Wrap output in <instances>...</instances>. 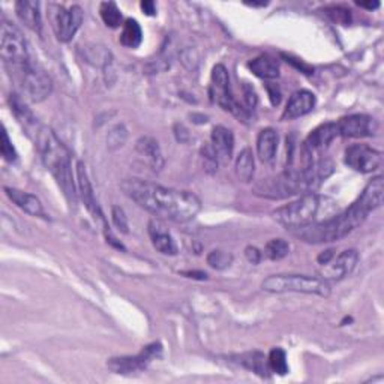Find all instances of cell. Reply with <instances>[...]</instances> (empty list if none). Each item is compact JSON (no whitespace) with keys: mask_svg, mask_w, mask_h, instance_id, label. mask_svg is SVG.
I'll return each mask as SVG.
<instances>
[{"mask_svg":"<svg viewBox=\"0 0 384 384\" xmlns=\"http://www.w3.org/2000/svg\"><path fill=\"white\" fill-rule=\"evenodd\" d=\"M11 75H14L17 85L21 90V95L32 102H41L50 97L53 90V81L44 69L29 61L25 65L6 66Z\"/></svg>","mask_w":384,"mask_h":384,"instance_id":"obj_7","label":"cell"},{"mask_svg":"<svg viewBox=\"0 0 384 384\" xmlns=\"http://www.w3.org/2000/svg\"><path fill=\"white\" fill-rule=\"evenodd\" d=\"M9 106H11V110H13V113L16 114V118L18 119L20 123L26 125V126H32L37 123V119H35L33 113L27 109V106L25 104V101L21 99L20 95H11L9 98Z\"/></svg>","mask_w":384,"mask_h":384,"instance_id":"obj_29","label":"cell"},{"mask_svg":"<svg viewBox=\"0 0 384 384\" xmlns=\"http://www.w3.org/2000/svg\"><path fill=\"white\" fill-rule=\"evenodd\" d=\"M324 16L330 18L336 25H342L348 26L352 23V11L347 9L341 5H332V6H326L323 9Z\"/></svg>","mask_w":384,"mask_h":384,"instance_id":"obj_33","label":"cell"},{"mask_svg":"<svg viewBox=\"0 0 384 384\" xmlns=\"http://www.w3.org/2000/svg\"><path fill=\"white\" fill-rule=\"evenodd\" d=\"M2 156L8 161V162H16L17 161V152L16 147L13 146V142H11L6 130H4V143H2Z\"/></svg>","mask_w":384,"mask_h":384,"instance_id":"obj_38","label":"cell"},{"mask_svg":"<svg viewBox=\"0 0 384 384\" xmlns=\"http://www.w3.org/2000/svg\"><path fill=\"white\" fill-rule=\"evenodd\" d=\"M211 97L224 111L237 116L239 119L247 118V109H242L239 102L235 99L230 89V75L224 65H216L212 69L211 80Z\"/></svg>","mask_w":384,"mask_h":384,"instance_id":"obj_9","label":"cell"},{"mask_svg":"<svg viewBox=\"0 0 384 384\" xmlns=\"http://www.w3.org/2000/svg\"><path fill=\"white\" fill-rule=\"evenodd\" d=\"M135 150L154 171H161L164 168V155H162V150L156 138L150 135L140 137L135 143Z\"/></svg>","mask_w":384,"mask_h":384,"instance_id":"obj_17","label":"cell"},{"mask_svg":"<svg viewBox=\"0 0 384 384\" xmlns=\"http://www.w3.org/2000/svg\"><path fill=\"white\" fill-rule=\"evenodd\" d=\"M243 99H245L248 110H254L255 106H257V102H259L257 93H255L254 87L251 85H248V83H243Z\"/></svg>","mask_w":384,"mask_h":384,"instance_id":"obj_39","label":"cell"},{"mask_svg":"<svg viewBox=\"0 0 384 384\" xmlns=\"http://www.w3.org/2000/svg\"><path fill=\"white\" fill-rule=\"evenodd\" d=\"M120 188L126 197L158 219L183 224L190 223L202 211L200 199L190 191L166 188L140 179H126Z\"/></svg>","mask_w":384,"mask_h":384,"instance_id":"obj_1","label":"cell"},{"mask_svg":"<svg viewBox=\"0 0 384 384\" xmlns=\"http://www.w3.org/2000/svg\"><path fill=\"white\" fill-rule=\"evenodd\" d=\"M338 135H340L338 125L335 122L323 123L317 126L314 131H311V134L305 140V143L302 146L306 147L314 155H317L323 149L328 147Z\"/></svg>","mask_w":384,"mask_h":384,"instance_id":"obj_18","label":"cell"},{"mask_svg":"<svg viewBox=\"0 0 384 384\" xmlns=\"http://www.w3.org/2000/svg\"><path fill=\"white\" fill-rule=\"evenodd\" d=\"M314 186H317V182L306 171H302L299 168H287L273 178L260 180L255 185L254 194L269 200H284L304 191L312 190Z\"/></svg>","mask_w":384,"mask_h":384,"instance_id":"obj_5","label":"cell"},{"mask_svg":"<svg viewBox=\"0 0 384 384\" xmlns=\"http://www.w3.org/2000/svg\"><path fill=\"white\" fill-rule=\"evenodd\" d=\"M53 29L57 39L61 42H69L78 32V29L83 25V9L78 5H74L71 8H62V6H53Z\"/></svg>","mask_w":384,"mask_h":384,"instance_id":"obj_11","label":"cell"},{"mask_svg":"<svg viewBox=\"0 0 384 384\" xmlns=\"http://www.w3.org/2000/svg\"><path fill=\"white\" fill-rule=\"evenodd\" d=\"M254 171H255V162H254L252 150L249 147H245L236 159V176L240 182L249 183L254 178Z\"/></svg>","mask_w":384,"mask_h":384,"instance_id":"obj_25","label":"cell"},{"mask_svg":"<svg viewBox=\"0 0 384 384\" xmlns=\"http://www.w3.org/2000/svg\"><path fill=\"white\" fill-rule=\"evenodd\" d=\"M0 56L6 66H18L32 61L26 38L14 23L8 20L2 21L0 30Z\"/></svg>","mask_w":384,"mask_h":384,"instance_id":"obj_8","label":"cell"},{"mask_svg":"<svg viewBox=\"0 0 384 384\" xmlns=\"http://www.w3.org/2000/svg\"><path fill=\"white\" fill-rule=\"evenodd\" d=\"M99 14L102 21L106 23V26L116 29L120 26L122 23V13L114 2H104L99 6Z\"/></svg>","mask_w":384,"mask_h":384,"instance_id":"obj_30","label":"cell"},{"mask_svg":"<svg viewBox=\"0 0 384 384\" xmlns=\"http://www.w3.org/2000/svg\"><path fill=\"white\" fill-rule=\"evenodd\" d=\"M142 9H143V13L146 16H155L156 14V6L154 2H150V0H144V2H142Z\"/></svg>","mask_w":384,"mask_h":384,"instance_id":"obj_43","label":"cell"},{"mask_svg":"<svg viewBox=\"0 0 384 384\" xmlns=\"http://www.w3.org/2000/svg\"><path fill=\"white\" fill-rule=\"evenodd\" d=\"M16 13L23 25L29 27L32 32L41 35L42 17H41V5L38 2L20 0V2L16 4Z\"/></svg>","mask_w":384,"mask_h":384,"instance_id":"obj_22","label":"cell"},{"mask_svg":"<svg viewBox=\"0 0 384 384\" xmlns=\"http://www.w3.org/2000/svg\"><path fill=\"white\" fill-rule=\"evenodd\" d=\"M333 257H335V251H333V249H328V251H324V252H321V254L318 255L317 261H318V264L326 266V264L330 263V261L333 260Z\"/></svg>","mask_w":384,"mask_h":384,"instance_id":"obj_42","label":"cell"},{"mask_svg":"<svg viewBox=\"0 0 384 384\" xmlns=\"http://www.w3.org/2000/svg\"><path fill=\"white\" fill-rule=\"evenodd\" d=\"M338 132L344 138H364L376 135L378 125L374 118L368 114L344 116L338 122Z\"/></svg>","mask_w":384,"mask_h":384,"instance_id":"obj_13","label":"cell"},{"mask_svg":"<svg viewBox=\"0 0 384 384\" xmlns=\"http://www.w3.org/2000/svg\"><path fill=\"white\" fill-rule=\"evenodd\" d=\"M290 252V243L284 239H272L266 243L264 254L269 260H283Z\"/></svg>","mask_w":384,"mask_h":384,"instance_id":"obj_31","label":"cell"},{"mask_svg":"<svg viewBox=\"0 0 384 384\" xmlns=\"http://www.w3.org/2000/svg\"><path fill=\"white\" fill-rule=\"evenodd\" d=\"M37 146L41 154L44 166L47 167L53 178L59 183L65 197L69 203H77L78 191L74 182V174L71 167V155L63 146L56 134L47 126L38 128L37 131Z\"/></svg>","mask_w":384,"mask_h":384,"instance_id":"obj_3","label":"cell"},{"mask_svg":"<svg viewBox=\"0 0 384 384\" xmlns=\"http://www.w3.org/2000/svg\"><path fill=\"white\" fill-rule=\"evenodd\" d=\"M266 89H267V93H269V98H271V102L273 104V106H278L279 102H281V90H279V87L276 85H266Z\"/></svg>","mask_w":384,"mask_h":384,"instance_id":"obj_40","label":"cell"},{"mask_svg":"<svg viewBox=\"0 0 384 384\" xmlns=\"http://www.w3.org/2000/svg\"><path fill=\"white\" fill-rule=\"evenodd\" d=\"M328 202V197H321L316 192H308L302 195L300 199L276 209L272 215L276 219V223L295 231L318 223L320 213L324 212L326 206H329L326 204ZM330 204H333V202Z\"/></svg>","mask_w":384,"mask_h":384,"instance_id":"obj_4","label":"cell"},{"mask_svg":"<svg viewBox=\"0 0 384 384\" xmlns=\"http://www.w3.org/2000/svg\"><path fill=\"white\" fill-rule=\"evenodd\" d=\"M202 156L204 159V167L207 171H211L213 173L218 167V158H216V154H215V150L212 149V146L209 144V146H204L202 149Z\"/></svg>","mask_w":384,"mask_h":384,"instance_id":"obj_37","label":"cell"},{"mask_svg":"<svg viewBox=\"0 0 384 384\" xmlns=\"http://www.w3.org/2000/svg\"><path fill=\"white\" fill-rule=\"evenodd\" d=\"M383 194V178L377 176L365 186L364 192L359 195V199L345 212L305 228L295 230V235L308 243H330L341 240L353 233L359 225H362L368 215L381 206Z\"/></svg>","mask_w":384,"mask_h":384,"instance_id":"obj_2","label":"cell"},{"mask_svg":"<svg viewBox=\"0 0 384 384\" xmlns=\"http://www.w3.org/2000/svg\"><path fill=\"white\" fill-rule=\"evenodd\" d=\"M126 138H128V131H126V128L123 125H116L113 126L109 135H107V144L110 149H119L125 144L126 142Z\"/></svg>","mask_w":384,"mask_h":384,"instance_id":"obj_35","label":"cell"},{"mask_svg":"<svg viewBox=\"0 0 384 384\" xmlns=\"http://www.w3.org/2000/svg\"><path fill=\"white\" fill-rule=\"evenodd\" d=\"M183 275H186L188 278H194V279H206L207 275L204 272H183Z\"/></svg>","mask_w":384,"mask_h":384,"instance_id":"obj_45","label":"cell"},{"mask_svg":"<svg viewBox=\"0 0 384 384\" xmlns=\"http://www.w3.org/2000/svg\"><path fill=\"white\" fill-rule=\"evenodd\" d=\"M211 146L215 150L218 161L228 164L235 152V135L223 125L215 126L211 135Z\"/></svg>","mask_w":384,"mask_h":384,"instance_id":"obj_19","label":"cell"},{"mask_svg":"<svg viewBox=\"0 0 384 384\" xmlns=\"http://www.w3.org/2000/svg\"><path fill=\"white\" fill-rule=\"evenodd\" d=\"M85 57H86V61L89 63H92L93 66L104 68L106 71L113 63L111 53L106 49V47H102V45H89V47H86Z\"/></svg>","mask_w":384,"mask_h":384,"instance_id":"obj_27","label":"cell"},{"mask_svg":"<svg viewBox=\"0 0 384 384\" xmlns=\"http://www.w3.org/2000/svg\"><path fill=\"white\" fill-rule=\"evenodd\" d=\"M279 137L273 128H264L257 138V154L261 162H272L276 156Z\"/></svg>","mask_w":384,"mask_h":384,"instance_id":"obj_23","label":"cell"},{"mask_svg":"<svg viewBox=\"0 0 384 384\" xmlns=\"http://www.w3.org/2000/svg\"><path fill=\"white\" fill-rule=\"evenodd\" d=\"M149 236L152 240L154 247L156 251L164 255H176L178 254V245L174 242L173 236L167 231V228L162 225L159 221L152 219L149 223Z\"/></svg>","mask_w":384,"mask_h":384,"instance_id":"obj_21","label":"cell"},{"mask_svg":"<svg viewBox=\"0 0 384 384\" xmlns=\"http://www.w3.org/2000/svg\"><path fill=\"white\" fill-rule=\"evenodd\" d=\"M75 174H77V190H78V195H80L81 202L85 203L86 209L93 215V218L99 221V223L102 224V230L109 231L110 227L107 225V221L102 215L101 207L98 206V202L95 199V192H93V188H92L89 178H87L86 167H85L83 162H77Z\"/></svg>","mask_w":384,"mask_h":384,"instance_id":"obj_14","label":"cell"},{"mask_svg":"<svg viewBox=\"0 0 384 384\" xmlns=\"http://www.w3.org/2000/svg\"><path fill=\"white\" fill-rule=\"evenodd\" d=\"M111 219H113V224L116 225V228H118L120 233H123V235H128V233H130V224H128L126 213L120 206H113Z\"/></svg>","mask_w":384,"mask_h":384,"instance_id":"obj_36","label":"cell"},{"mask_svg":"<svg viewBox=\"0 0 384 384\" xmlns=\"http://www.w3.org/2000/svg\"><path fill=\"white\" fill-rule=\"evenodd\" d=\"M267 365L269 369L278 376H285L288 372V364H287V354L283 348H273L267 357Z\"/></svg>","mask_w":384,"mask_h":384,"instance_id":"obj_32","label":"cell"},{"mask_svg":"<svg viewBox=\"0 0 384 384\" xmlns=\"http://www.w3.org/2000/svg\"><path fill=\"white\" fill-rule=\"evenodd\" d=\"M248 68L255 77L261 80H276L279 77V63L269 54H261L249 61Z\"/></svg>","mask_w":384,"mask_h":384,"instance_id":"obj_24","label":"cell"},{"mask_svg":"<svg viewBox=\"0 0 384 384\" xmlns=\"http://www.w3.org/2000/svg\"><path fill=\"white\" fill-rule=\"evenodd\" d=\"M261 288L269 293H302L320 297L330 296V285L323 278L309 275H272L267 276Z\"/></svg>","mask_w":384,"mask_h":384,"instance_id":"obj_6","label":"cell"},{"mask_svg":"<svg viewBox=\"0 0 384 384\" xmlns=\"http://www.w3.org/2000/svg\"><path fill=\"white\" fill-rule=\"evenodd\" d=\"M231 263H233V255L225 251L215 249L212 252H209L207 255V264L216 271L227 269V267L231 266Z\"/></svg>","mask_w":384,"mask_h":384,"instance_id":"obj_34","label":"cell"},{"mask_svg":"<svg viewBox=\"0 0 384 384\" xmlns=\"http://www.w3.org/2000/svg\"><path fill=\"white\" fill-rule=\"evenodd\" d=\"M119 41L123 47H126V49H137V47L142 44L143 32H142V27H140L137 20L128 18L125 21Z\"/></svg>","mask_w":384,"mask_h":384,"instance_id":"obj_26","label":"cell"},{"mask_svg":"<svg viewBox=\"0 0 384 384\" xmlns=\"http://www.w3.org/2000/svg\"><path fill=\"white\" fill-rule=\"evenodd\" d=\"M357 5L360 8H365V9H377L380 6V2H357Z\"/></svg>","mask_w":384,"mask_h":384,"instance_id":"obj_44","label":"cell"},{"mask_svg":"<svg viewBox=\"0 0 384 384\" xmlns=\"http://www.w3.org/2000/svg\"><path fill=\"white\" fill-rule=\"evenodd\" d=\"M4 191L8 195V199L13 202L18 209H21L23 212H26L32 216L45 218L44 207H42L38 197H35L33 194H29L25 191L16 190V188H9V186H5Z\"/></svg>","mask_w":384,"mask_h":384,"instance_id":"obj_20","label":"cell"},{"mask_svg":"<svg viewBox=\"0 0 384 384\" xmlns=\"http://www.w3.org/2000/svg\"><path fill=\"white\" fill-rule=\"evenodd\" d=\"M162 354V345L159 342H152L135 356H122L113 357L107 362V368L114 374H135V372L144 371L154 360L159 359Z\"/></svg>","mask_w":384,"mask_h":384,"instance_id":"obj_10","label":"cell"},{"mask_svg":"<svg viewBox=\"0 0 384 384\" xmlns=\"http://www.w3.org/2000/svg\"><path fill=\"white\" fill-rule=\"evenodd\" d=\"M345 164L357 173H372L380 168L383 156L378 150L366 144H352L347 147L344 155Z\"/></svg>","mask_w":384,"mask_h":384,"instance_id":"obj_12","label":"cell"},{"mask_svg":"<svg viewBox=\"0 0 384 384\" xmlns=\"http://www.w3.org/2000/svg\"><path fill=\"white\" fill-rule=\"evenodd\" d=\"M249 6H266L267 4H248Z\"/></svg>","mask_w":384,"mask_h":384,"instance_id":"obj_46","label":"cell"},{"mask_svg":"<svg viewBox=\"0 0 384 384\" xmlns=\"http://www.w3.org/2000/svg\"><path fill=\"white\" fill-rule=\"evenodd\" d=\"M245 255H247L248 261L252 264H259L261 261V252L255 247H247Z\"/></svg>","mask_w":384,"mask_h":384,"instance_id":"obj_41","label":"cell"},{"mask_svg":"<svg viewBox=\"0 0 384 384\" xmlns=\"http://www.w3.org/2000/svg\"><path fill=\"white\" fill-rule=\"evenodd\" d=\"M237 362L242 364L245 368L254 371L255 374H259L261 377H266L267 372H269V365H267V360L264 357V354L259 353V352H252V353H247L237 356Z\"/></svg>","mask_w":384,"mask_h":384,"instance_id":"obj_28","label":"cell"},{"mask_svg":"<svg viewBox=\"0 0 384 384\" xmlns=\"http://www.w3.org/2000/svg\"><path fill=\"white\" fill-rule=\"evenodd\" d=\"M316 95L309 90H297L292 97H290L287 107L283 113V120H293L297 118H302L308 113H311L316 107Z\"/></svg>","mask_w":384,"mask_h":384,"instance_id":"obj_16","label":"cell"},{"mask_svg":"<svg viewBox=\"0 0 384 384\" xmlns=\"http://www.w3.org/2000/svg\"><path fill=\"white\" fill-rule=\"evenodd\" d=\"M359 260V252L356 249H345L338 257H333L330 263L324 266L323 279H332V281H341V279L350 276Z\"/></svg>","mask_w":384,"mask_h":384,"instance_id":"obj_15","label":"cell"}]
</instances>
